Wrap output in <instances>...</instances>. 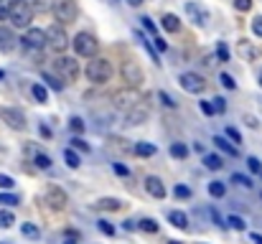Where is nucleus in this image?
Wrapping results in <instances>:
<instances>
[{
    "label": "nucleus",
    "instance_id": "53",
    "mask_svg": "<svg viewBox=\"0 0 262 244\" xmlns=\"http://www.w3.org/2000/svg\"><path fill=\"white\" fill-rule=\"evenodd\" d=\"M244 122H247V125H250L252 130H257V127H260V122H257V120H255L252 115H244Z\"/></svg>",
    "mask_w": 262,
    "mask_h": 244
},
{
    "label": "nucleus",
    "instance_id": "25",
    "mask_svg": "<svg viewBox=\"0 0 262 244\" xmlns=\"http://www.w3.org/2000/svg\"><path fill=\"white\" fill-rule=\"evenodd\" d=\"M16 224V216H13V211H5V209H0V229H8Z\"/></svg>",
    "mask_w": 262,
    "mask_h": 244
},
{
    "label": "nucleus",
    "instance_id": "3",
    "mask_svg": "<svg viewBox=\"0 0 262 244\" xmlns=\"http://www.w3.org/2000/svg\"><path fill=\"white\" fill-rule=\"evenodd\" d=\"M43 33H46V46L51 51H66L69 49V36H66V30L61 28V26H49V30H43Z\"/></svg>",
    "mask_w": 262,
    "mask_h": 244
},
{
    "label": "nucleus",
    "instance_id": "7",
    "mask_svg": "<svg viewBox=\"0 0 262 244\" xmlns=\"http://www.w3.org/2000/svg\"><path fill=\"white\" fill-rule=\"evenodd\" d=\"M122 79H125V84L127 87H140L143 82H145V74H143V69H140V64L138 61H122Z\"/></svg>",
    "mask_w": 262,
    "mask_h": 244
},
{
    "label": "nucleus",
    "instance_id": "39",
    "mask_svg": "<svg viewBox=\"0 0 262 244\" xmlns=\"http://www.w3.org/2000/svg\"><path fill=\"white\" fill-rule=\"evenodd\" d=\"M247 168H250L252 173H260V171H262V163H260V158H255V155H252V158H247Z\"/></svg>",
    "mask_w": 262,
    "mask_h": 244
},
{
    "label": "nucleus",
    "instance_id": "41",
    "mask_svg": "<svg viewBox=\"0 0 262 244\" xmlns=\"http://www.w3.org/2000/svg\"><path fill=\"white\" fill-rule=\"evenodd\" d=\"M71 130H74L77 135H82L84 132V120L82 117H71Z\"/></svg>",
    "mask_w": 262,
    "mask_h": 244
},
{
    "label": "nucleus",
    "instance_id": "27",
    "mask_svg": "<svg viewBox=\"0 0 262 244\" xmlns=\"http://www.w3.org/2000/svg\"><path fill=\"white\" fill-rule=\"evenodd\" d=\"M171 155H173V158H186V155H188V148H186L183 143H173V145H171Z\"/></svg>",
    "mask_w": 262,
    "mask_h": 244
},
{
    "label": "nucleus",
    "instance_id": "16",
    "mask_svg": "<svg viewBox=\"0 0 262 244\" xmlns=\"http://www.w3.org/2000/svg\"><path fill=\"white\" fill-rule=\"evenodd\" d=\"M161 26L168 30V33H178V30H181V18H178V15H173V13H166L161 18Z\"/></svg>",
    "mask_w": 262,
    "mask_h": 244
},
{
    "label": "nucleus",
    "instance_id": "13",
    "mask_svg": "<svg viewBox=\"0 0 262 244\" xmlns=\"http://www.w3.org/2000/svg\"><path fill=\"white\" fill-rule=\"evenodd\" d=\"M46 201H49L51 209L61 211V209H66V204H69V196H66L59 186H51V188L46 191Z\"/></svg>",
    "mask_w": 262,
    "mask_h": 244
},
{
    "label": "nucleus",
    "instance_id": "55",
    "mask_svg": "<svg viewBox=\"0 0 262 244\" xmlns=\"http://www.w3.org/2000/svg\"><path fill=\"white\" fill-rule=\"evenodd\" d=\"M252 242H255V244H262V237H260V234H252Z\"/></svg>",
    "mask_w": 262,
    "mask_h": 244
},
{
    "label": "nucleus",
    "instance_id": "24",
    "mask_svg": "<svg viewBox=\"0 0 262 244\" xmlns=\"http://www.w3.org/2000/svg\"><path fill=\"white\" fill-rule=\"evenodd\" d=\"M135 226L143 229V232H148V234H155V232H158V221H155V219H140Z\"/></svg>",
    "mask_w": 262,
    "mask_h": 244
},
{
    "label": "nucleus",
    "instance_id": "18",
    "mask_svg": "<svg viewBox=\"0 0 262 244\" xmlns=\"http://www.w3.org/2000/svg\"><path fill=\"white\" fill-rule=\"evenodd\" d=\"M94 209H99V211H120L122 201H117V198H99V201L94 204Z\"/></svg>",
    "mask_w": 262,
    "mask_h": 244
},
{
    "label": "nucleus",
    "instance_id": "35",
    "mask_svg": "<svg viewBox=\"0 0 262 244\" xmlns=\"http://www.w3.org/2000/svg\"><path fill=\"white\" fill-rule=\"evenodd\" d=\"M227 224H229L232 229H237V232H242V229L247 226V224H244V219H242V216H234V214H232V216L227 219Z\"/></svg>",
    "mask_w": 262,
    "mask_h": 244
},
{
    "label": "nucleus",
    "instance_id": "17",
    "mask_svg": "<svg viewBox=\"0 0 262 244\" xmlns=\"http://www.w3.org/2000/svg\"><path fill=\"white\" fill-rule=\"evenodd\" d=\"M214 145L219 148L224 155H237V145L232 143V140H227V137H219V135H216V137H214Z\"/></svg>",
    "mask_w": 262,
    "mask_h": 244
},
{
    "label": "nucleus",
    "instance_id": "54",
    "mask_svg": "<svg viewBox=\"0 0 262 244\" xmlns=\"http://www.w3.org/2000/svg\"><path fill=\"white\" fill-rule=\"evenodd\" d=\"M28 3H31V0H28ZM33 3H36L38 8H51V5H54V0H33Z\"/></svg>",
    "mask_w": 262,
    "mask_h": 244
},
{
    "label": "nucleus",
    "instance_id": "43",
    "mask_svg": "<svg viewBox=\"0 0 262 244\" xmlns=\"http://www.w3.org/2000/svg\"><path fill=\"white\" fill-rule=\"evenodd\" d=\"M234 8L239 10V13H247L252 8V0H234Z\"/></svg>",
    "mask_w": 262,
    "mask_h": 244
},
{
    "label": "nucleus",
    "instance_id": "59",
    "mask_svg": "<svg viewBox=\"0 0 262 244\" xmlns=\"http://www.w3.org/2000/svg\"><path fill=\"white\" fill-rule=\"evenodd\" d=\"M260 87H262V71H260Z\"/></svg>",
    "mask_w": 262,
    "mask_h": 244
},
{
    "label": "nucleus",
    "instance_id": "6",
    "mask_svg": "<svg viewBox=\"0 0 262 244\" xmlns=\"http://www.w3.org/2000/svg\"><path fill=\"white\" fill-rule=\"evenodd\" d=\"M77 0H56L54 3V15H56V21H61V23H71L77 18Z\"/></svg>",
    "mask_w": 262,
    "mask_h": 244
},
{
    "label": "nucleus",
    "instance_id": "31",
    "mask_svg": "<svg viewBox=\"0 0 262 244\" xmlns=\"http://www.w3.org/2000/svg\"><path fill=\"white\" fill-rule=\"evenodd\" d=\"M209 193H211V196H216V198H219V196H224V193H227V188H224V183H219V181H214V183H209Z\"/></svg>",
    "mask_w": 262,
    "mask_h": 244
},
{
    "label": "nucleus",
    "instance_id": "26",
    "mask_svg": "<svg viewBox=\"0 0 262 244\" xmlns=\"http://www.w3.org/2000/svg\"><path fill=\"white\" fill-rule=\"evenodd\" d=\"M21 232H23L26 239H38V237H41V232H38V226H36V224H23V226H21Z\"/></svg>",
    "mask_w": 262,
    "mask_h": 244
},
{
    "label": "nucleus",
    "instance_id": "60",
    "mask_svg": "<svg viewBox=\"0 0 262 244\" xmlns=\"http://www.w3.org/2000/svg\"><path fill=\"white\" fill-rule=\"evenodd\" d=\"M0 244H13V242H0Z\"/></svg>",
    "mask_w": 262,
    "mask_h": 244
},
{
    "label": "nucleus",
    "instance_id": "23",
    "mask_svg": "<svg viewBox=\"0 0 262 244\" xmlns=\"http://www.w3.org/2000/svg\"><path fill=\"white\" fill-rule=\"evenodd\" d=\"M204 165H206L209 171H219L224 165V160H222V155H216V152H209V155H204Z\"/></svg>",
    "mask_w": 262,
    "mask_h": 244
},
{
    "label": "nucleus",
    "instance_id": "40",
    "mask_svg": "<svg viewBox=\"0 0 262 244\" xmlns=\"http://www.w3.org/2000/svg\"><path fill=\"white\" fill-rule=\"evenodd\" d=\"M173 196H178V198H191V188H188V186H176V188H173Z\"/></svg>",
    "mask_w": 262,
    "mask_h": 244
},
{
    "label": "nucleus",
    "instance_id": "48",
    "mask_svg": "<svg viewBox=\"0 0 262 244\" xmlns=\"http://www.w3.org/2000/svg\"><path fill=\"white\" fill-rule=\"evenodd\" d=\"M216 54H219V59H222V61H229V51H227V46H224V43L216 46Z\"/></svg>",
    "mask_w": 262,
    "mask_h": 244
},
{
    "label": "nucleus",
    "instance_id": "37",
    "mask_svg": "<svg viewBox=\"0 0 262 244\" xmlns=\"http://www.w3.org/2000/svg\"><path fill=\"white\" fill-rule=\"evenodd\" d=\"M0 204H3V206H16V204H18V196H13V193H0Z\"/></svg>",
    "mask_w": 262,
    "mask_h": 244
},
{
    "label": "nucleus",
    "instance_id": "36",
    "mask_svg": "<svg viewBox=\"0 0 262 244\" xmlns=\"http://www.w3.org/2000/svg\"><path fill=\"white\" fill-rule=\"evenodd\" d=\"M158 99H161V102H163V104L168 107V110H173V107H176V104H178V102H176V99H173L171 94H166V92H158Z\"/></svg>",
    "mask_w": 262,
    "mask_h": 244
},
{
    "label": "nucleus",
    "instance_id": "8",
    "mask_svg": "<svg viewBox=\"0 0 262 244\" xmlns=\"http://www.w3.org/2000/svg\"><path fill=\"white\" fill-rule=\"evenodd\" d=\"M54 69L59 71L66 82H74L77 76H79V64H77L74 59H69V56H59V59H56L54 61Z\"/></svg>",
    "mask_w": 262,
    "mask_h": 244
},
{
    "label": "nucleus",
    "instance_id": "12",
    "mask_svg": "<svg viewBox=\"0 0 262 244\" xmlns=\"http://www.w3.org/2000/svg\"><path fill=\"white\" fill-rule=\"evenodd\" d=\"M0 117H3V122H5L8 127H13V130H26V117H23V112H21V110L5 107V110L0 112Z\"/></svg>",
    "mask_w": 262,
    "mask_h": 244
},
{
    "label": "nucleus",
    "instance_id": "5",
    "mask_svg": "<svg viewBox=\"0 0 262 244\" xmlns=\"http://www.w3.org/2000/svg\"><path fill=\"white\" fill-rule=\"evenodd\" d=\"M71 46H74V51L79 54V56H94L97 54V38L92 36V33H87V30H82V33H77L74 36V41H69Z\"/></svg>",
    "mask_w": 262,
    "mask_h": 244
},
{
    "label": "nucleus",
    "instance_id": "61",
    "mask_svg": "<svg viewBox=\"0 0 262 244\" xmlns=\"http://www.w3.org/2000/svg\"><path fill=\"white\" fill-rule=\"evenodd\" d=\"M3 76H5V74H3V71H0V79H3Z\"/></svg>",
    "mask_w": 262,
    "mask_h": 244
},
{
    "label": "nucleus",
    "instance_id": "33",
    "mask_svg": "<svg viewBox=\"0 0 262 244\" xmlns=\"http://www.w3.org/2000/svg\"><path fill=\"white\" fill-rule=\"evenodd\" d=\"M227 140H232L234 145H239V143H242V132H239L237 127H232V125H229V127H227Z\"/></svg>",
    "mask_w": 262,
    "mask_h": 244
},
{
    "label": "nucleus",
    "instance_id": "45",
    "mask_svg": "<svg viewBox=\"0 0 262 244\" xmlns=\"http://www.w3.org/2000/svg\"><path fill=\"white\" fill-rule=\"evenodd\" d=\"M8 8H10V0H0V21H8Z\"/></svg>",
    "mask_w": 262,
    "mask_h": 244
},
{
    "label": "nucleus",
    "instance_id": "56",
    "mask_svg": "<svg viewBox=\"0 0 262 244\" xmlns=\"http://www.w3.org/2000/svg\"><path fill=\"white\" fill-rule=\"evenodd\" d=\"M127 3H130V5H143L145 0H127Z\"/></svg>",
    "mask_w": 262,
    "mask_h": 244
},
{
    "label": "nucleus",
    "instance_id": "21",
    "mask_svg": "<svg viewBox=\"0 0 262 244\" xmlns=\"http://www.w3.org/2000/svg\"><path fill=\"white\" fill-rule=\"evenodd\" d=\"M155 145L153 143H135V155H140V158H150V155H155Z\"/></svg>",
    "mask_w": 262,
    "mask_h": 244
},
{
    "label": "nucleus",
    "instance_id": "52",
    "mask_svg": "<svg viewBox=\"0 0 262 244\" xmlns=\"http://www.w3.org/2000/svg\"><path fill=\"white\" fill-rule=\"evenodd\" d=\"M201 112H204V115H214V107H211L209 99H206V102H201Z\"/></svg>",
    "mask_w": 262,
    "mask_h": 244
},
{
    "label": "nucleus",
    "instance_id": "28",
    "mask_svg": "<svg viewBox=\"0 0 262 244\" xmlns=\"http://www.w3.org/2000/svg\"><path fill=\"white\" fill-rule=\"evenodd\" d=\"M64 160H66V165H69V168H79V155H77V152L71 150V148H69V150H64Z\"/></svg>",
    "mask_w": 262,
    "mask_h": 244
},
{
    "label": "nucleus",
    "instance_id": "46",
    "mask_svg": "<svg viewBox=\"0 0 262 244\" xmlns=\"http://www.w3.org/2000/svg\"><path fill=\"white\" fill-rule=\"evenodd\" d=\"M97 224H99V229H102V234H107V237L115 234V226H112L110 221H97Z\"/></svg>",
    "mask_w": 262,
    "mask_h": 244
},
{
    "label": "nucleus",
    "instance_id": "58",
    "mask_svg": "<svg viewBox=\"0 0 262 244\" xmlns=\"http://www.w3.org/2000/svg\"><path fill=\"white\" fill-rule=\"evenodd\" d=\"M168 244H183V242H168Z\"/></svg>",
    "mask_w": 262,
    "mask_h": 244
},
{
    "label": "nucleus",
    "instance_id": "2",
    "mask_svg": "<svg viewBox=\"0 0 262 244\" xmlns=\"http://www.w3.org/2000/svg\"><path fill=\"white\" fill-rule=\"evenodd\" d=\"M87 79L92 84H105L112 79V64L107 59H94L87 64Z\"/></svg>",
    "mask_w": 262,
    "mask_h": 244
},
{
    "label": "nucleus",
    "instance_id": "62",
    "mask_svg": "<svg viewBox=\"0 0 262 244\" xmlns=\"http://www.w3.org/2000/svg\"><path fill=\"white\" fill-rule=\"evenodd\" d=\"M260 176H262V171H260Z\"/></svg>",
    "mask_w": 262,
    "mask_h": 244
},
{
    "label": "nucleus",
    "instance_id": "15",
    "mask_svg": "<svg viewBox=\"0 0 262 244\" xmlns=\"http://www.w3.org/2000/svg\"><path fill=\"white\" fill-rule=\"evenodd\" d=\"M13 46H16V36H13V30L5 28V26H0V51L8 54V51H13Z\"/></svg>",
    "mask_w": 262,
    "mask_h": 244
},
{
    "label": "nucleus",
    "instance_id": "57",
    "mask_svg": "<svg viewBox=\"0 0 262 244\" xmlns=\"http://www.w3.org/2000/svg\"><path fill=\"white\" fill-rule=\"evenodd\" d=\"M64 244H74V242H71V239H66V242H64Z\"/></svg>",
    "mask_w": 262,
    "mask_h": 244
},
{
    "label": "nucleus",
    "instance_id": "10",
    "mask_svg": "<svg viewBox=\"0 0 262 244\" xmlns=\"http://www.w3.org/2000/svg\"><path fill=\"white\" fill-rule=\"evenodd\" d=\"M138 99H140V97H138L135 87L120 89V92H115V94H112V104L117 107V110H127V107H133V104H135Z\"/></svg>",
    "mask_w": 262,
    "mask_h": 244
},
{
    "label": "nucleus",
    "instance_id": "42",
    "mask_svg": "<svg viewBox=\"0 0 262 244\" xmlns=\"http://www.w3.org/2000/svg\"><path fill=\"white\" fill-rule=\"evenodd\" d=\"M219 82L227 87V89H237V82L234 79H232V76L229 74H219Z\"/></svg>",
    "mask_w": 262,
    "mask_h": 244
},
{
    "label": "nucleus",
    "instance_id": "11",
    "mask_svg": "<svg viewBox=\"0 0 262 244\" xmlns=\"http://www.w3.org/2000/svg\"><path fill=\"white\" fill-rule=\"evenodd\" d=\"M23 46L28 51H38L46 46V33H43L41 28H28L26 30V36H23Z\"/></svg>",
    "mask_w": 262,
    "mask_h": 244
},
{
    "label": "nucleus",
    "instance_id": "29",
    "mask_svg": "<svg viewBox=\"0 0 262 244\" xmlns=\"http://www.w3.org/2000/svg\"><path fill=\"white\" fill-rule=\"evenodd\" d=\"M33 163L41 168V171H46V168H51V158H49V155H43V152H36Z\"/></svg>",
    "mask_w": 262,
    "mask_h": 244
},
{
    "label": "nucleus",
    "instance_id": "14",
    "mask_svg": "<svg viewBox=\"0 0 262 244\" xmlns=\"http://www.w3.org/2000/svg\"><path fill=\"white\" fill-rule=\"evenodd\" d=\"M145 191H148L150 196H155V198H163V196H166L163 181H161V178H155V176H148V178H145Z\"/></svg>",
    "mask_w": 262,
    "mask_h": 244
},
{
    "label": "nucleus",
    "instance_id": "9",
    "mask_svg": "<svg viewBox=\"0 0 262 244\" xmlns=\"http://www.w3.org/2000/svg\"><path fill=\"white\" fill-rule=\"evenodd\" d=\"M178 84H181V89H183V92H188V94H201V92L206 89V82H204L199 74H194V71L181 74Z\"/></svg>",
    "mask_w": 262,
    "mask_h": 244
},
{
    "label": "nucleus",
    "instance_id": "22",
    "mask_svg": "<svg viewBox=\"0 0 262 244\" xmlns=\"http://www.w3.org/2000/svg\"><path fill=\"white\" fill-rule=\"evenodd\" d=\"M168 219H171V224L173 226H178V229H188V216L183 211H171L168 214Z\"/></svg>",
    "mask_w": 262,
    "mask_h": 244
},
{
    "label": "nucleus",
    "instance_id": "38",
    "mask_svg": "<svg viewBox=\"0 0 262 244\" xmlns=\"http://www.w3.org/2000/svg\"><path fill=\"white\" fill-rule=\"evenodd\" d=\"M71 145H74L77 150H82V152H87V150H89V145H87V140H84V137H71Z\"/></svg>",
    "mask_w": 262,
    "mask_h": 244
},
{
    "label": "nucleus",
    "instance_id": "51",
    "mask_svg": "<svg viewBox=\"0 0 262 244\" xmlns=\"http://www.w3.org/2000/svg\"><path fill=\"white\" fill-rule=\"evenodd\" d=\"M140 21H143V26H145V30H150V33L155 36V23H153L150 18H140Z\"/></svg>",
    "mask_w": 262,
    "mask_h": 244
},
{
    "label": "nucleus",
    "instance_id": "50",
    "mask_svg": "<svg viewBox=\"0 0 262 244\" xmlns=\"http://www.w3.org/2000/svg\"><path fill=\"white\" fill-rule=\"evenodd\" d=\"M112 168H115V173H117V176H127V173H130L122 163H112Z\"/></svg>",
    "mask_w": 262,
    "mask_h": 244
},
{
    "label": "nucleus",
    "instance_id": "32",
    "mask_svg": "<svg viewBox=\"0 0 262 244\" xmlns=\"http://www.w3.org/2000/svg\"><path fill=\"white\" fill-rule=\"evenodd\" d=\"M209 102H211V107H214L216 115H222V112L227 110V99H224V97H214V99H209Z\"/></svg>",
    "mask_w": 262,
    "mask_h": 244
},
{
    "label": "nucleus",
    "instance_id": "47",
    "mask_svg": "<svg viewBox=\"0 0 262 244\" xmlns=\"http://www.w3.org/2000/svg\"><path fill=\"white\" fill-rule=\"evenodd\" d=\"M13 183H16V181H13L10 176H3V173H0V188H13Z\"/></svg>",
    "mask_w": 262,
    "mask_h": 244
},
{
    "label": "nucleus",
    "instance_id": "1",
    "mask_svg": "<svg viewBox=\"0 0 262 244\" xmlns=\"http://www.w3.org/2000/svg\"><path fill=\"white\" fill-rule=\"evenodd\" d=\"M8 21L13 23V28H28V23L33 21V8H31V3H26V0H10Z\"/></svg>",
    "mask_w": 262,
    "mask_h": 244
},
{
    "label": "nucleus",
    "instance_id": "44",
    "mask_svg": "<svg viewBox=\"0 0 262 244\" xmlns=\"http://www.w3.org/2000/svg\"><path fill=\"white\" fill-rule=\"evenodd\" d=\"M252 33L262 38V15H257V18L252 21Z\"/></svg>",
    "mask_w": 262,
    "mask_h": 244
},
{
    "label": "nucleus",
    "instance_id": "20",
    "mask_svg": "<svg viewBox=\"0 0 262 244\" xmlns=\"http://www.w3.org/2000/svg\"><path fill=\"white\" fill-rule=\"evenodd\" d=\"M239 54H242L247 61H255V59L260 56V49H255L250 41H239Z\"/></svg>",
    "mask_w": 262,
    "mask_h": 244
},
{
    "label": "nucleus",
    "instance_id": "34",
    "mask_svg": "<svg viewBox=\"0 0 262 244\" xmlns=\"http://www.w3.org/2000/svg\"><path fill=\"white\" fill-rule=\"evenodd\" d=\"M31 92H33V97H36V102H41V104H43V102H46V99H49V94H46V89H43L41 84H33V89H31Z\"/></svg>",
    "mask_w": 262,
    "mask_h": 244
},
{
    "label": "nucleus",
    "instance_id": "19",
    "mask_svg": "<svg viewBox=\"0 0 262 244\" xmlns=\"http://www.w3.org/2000/svg\"><path fill=\"white\" fill-rule=\"evenodd\" d=\"M186 13H188V15H191V18H194V23H201V26L206 23V18H209V15L204 13V10H201L199 5H194V3H186Z\"/></svg>",
    "mask_w": 262,
    "mask_h": 244
},
{
    "label": "nucleus",
    "instance_id": "49",
    "mask_svg": "<svg viewBox=\"0 0 262 244\" xmlns=\"http://www.w3.org/2000/svg\"><path fill=\"white\" fill-rule=\"evenodd\" d=\"M43 79H46V82H49V87H54V89H61V87H64L61 82H56L54 76H49V74H43Z\"/></svg>",
    "mask_w": 262,
    "mask_h": 244
},
{
    "label": "nucleus",
    "instance_id": "4",
    "mask_svg": "<svg viewBox=\"0 0 262 244\" xmlns=\"http://www.w3.org/2000/svg\"><path fill=\"white\" fill-rule=\"evenodd\" d=\"M148 117H150V102L140 97L133 107H127L125 122H127V125H143V122L148 120Z\"/></svg>",
    "mask_w": 262,
    "mask_h": 244
},
{
    "label": "nucleus",
    "instance_id": "30",
    "mask_svg": "<svg viewBox=\"0 0 262 244\" xmlns=\"http://www.w3.org/2000/svg\"><path fill=\"white\" fill-rule=\"evenodd\" d=\"M232 183H237V186H242V188H252V181L247 178V176H242V173L232 176Z\"/></svg>",
    "mask_w": 262,
    "mask_h": 244
}]
</instances>
